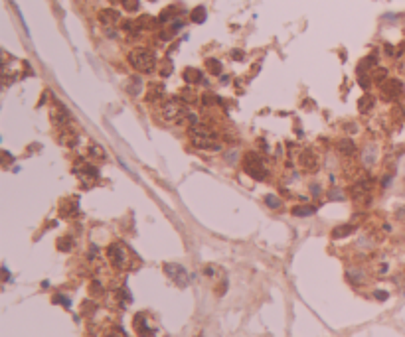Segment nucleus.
<instances>
[{
  "instance_id": "nucleus-1",
  "label": "nucleus",
  "mask_w": 405,
  "mask_h": 337,
  "mask_svg": "<svg viewBox=\"0 0 405 337\" xmlns=\"http://www.w3.org/2000/svg\"><path fill=\"white\" fill-rule=\"evenodd\" d=\"M129 61H131L133 68L137 69V71H141V73H150V71H154V65H156L154 53L150 49H146V47L133 49L129 53Z\"/></svg>"
},
{
  "instance_id": "nucleus-2",
  "label": "nucleus",
  "mask_w": 405,
  "mask_h": 337,
  "mask_svg": "<svg viewBox=\"0 0 405 337\" xmlns=\"http://www.w3.org/2000/svg\"><path fill=\"white\" fill-rule=\"evenodd\" d=\"M107 258H109V262L115 268H127L131 252H129V248L125 247L123 243H113V245H109V248H107Z\"/></svg>"
},
{
  "instance_id": "nucleus-3",
  "label": "nucleus",
  "mask_w": 405,
  "mask_h": 337,
  "mask_svg": "<svg viewBox=\"0 0 405 337\" xmlns=\"http://www.w3.org/2000/svg\"><path fill=\"white\" fill-rule=\"evenodd\" d=\"M243 170L251 178H255V180H265V176H267V170L263 166L261 158L257 156V154H253V152L245 154V158H243Z\"/></svg>"
},
{
  "instance_id": "nucleus-4",
  "label": "nucleus",
  "mask_w": 405,
  "mask_h": 337,
  "mask_svg": "<svg viewBox=\"0 0 405 337\" xmlns=\"http://www.w3.org/2000/svg\"><path fill=\"white\" fill-rule=\"evenodd\" d=\"M162 118L180 122V120L186 118V111L182 109V105H180L178 101H168V103L162 105Z\"/></svg>"
},
{
  "instance_id": "nucleus-5",
  "label": "nucleus",
  "mask_w": 405,
  "mask_h": 337,
  "mask_svg": "<svg viewBox=\"0 0 405 337\" xmlns=\"http://www.w3.org/2000/svg\"><path fill=\"white\" fill-rule=\"evenodd\" d=\"M164 272H166L168 276L180 286V288H184V286H188V272L182 268L180 264H172V262H166L164 264Z\"/></svg>"
},
{
  "instance_id": "nucleus-6",
  "label": "nucleus",
  "mask_w": 405,
  "mask_h": 337,
  "mask_svg": "<svg viewBox=\"0 0 405 337\" xmlns=\"http://www.w3.org/2000/svg\"><path fill=\"white\" fill-rule=\"evenodd\" d=\"M190 142L196 146V148H200V150H219V144L212 140L210 136H206L204 132H192V138Z\"/></svg>"
},
{
  "instance_id": "nucleus-7",
  "label": "nucleus",
  "mask_w": 405,
  "mask_h": 337,
  "mask_svg": "<svg viewBox=\"0 0 405 337\" xmlns=\"http://www.w3.org/2000/svg\"><path fill=\"white\" fill-rule=\"evenodd\" d=\"M380 91H381L383 97H387V99H395V97L401 95L403 85H401V81H397V79H385V81H381Z\"/></svg>"
},
{
  "instance_id": "nucleus-8",
  "label": "nucleus",
  "mask_w": 405,
  "mask_h": 337,
  "mask_svg": "<svg viewBox=\"0 0 405 337\" xmlns=\"http://www.w3.org/2000/svg\"><path fill=\"white\" fill-rule=\"evenodd\" d=\"M299 164H301L303 170L314 172V170H318V156H316L312 150H305V152H301V156H299Z\"/></svg>"
},
{
  "instance_id": "nucleus-9",
  "label": "nucleus",
  "mask_w": 405,
  "mask_h": 337,
  "mask_svg": "<svg viewBox=\"0 0 405 337\" xmlns=\"http://www.w3.org/2000/svg\"><path fill=\"white\" fill-rule=\"evenodd\" d=\"M135 329H137V333L141 337H150L154 335V329L148 325V319H146V315L144 314H137L135 315Z\"/></svg>"
},
{
  "instance_id": "nucleus-10",
  "label": "nucleus",
  "mask_w": 405,
  "mask_h": 337,
  "mask_svg": "<svg viewBox=\"0 0 405 337\" xmlns=\"http://www.w3.org/2000/svg\"><path fill=\"white\" fill-rule=\"evenodd\" d=\"M119 12L117 10H113V8H105V10H101L99 12V22L105 24V26H113V24L119 20Z\"/></svg>"
},
{
  "instance_id": "nucleus-11",
  "label": "nucleus",
  "mask_w": 405,
  "mask_h": 337,
  "mask_svg": "<svg viewBox=\"0 0 405 337\" xmlns=\"http://www.w3.org/2000/svg\"><path fill=\"white\" fill-rule=\"evenodd\" d=\"M338 152L340 154H344V156H352L354 152H356V146H354V142L352 140H348V138H342V140H338Z\"/></svg>"
},
{
  "instance_id": "nucleus-12",
  "label": "nucleus",
  "mask_w": 405,
  "mask_h": 337,
  "mask_svg": "<svg viewBox=\"0 0 405 337\" xmlns=\"http://www.w3.org/2000/svg\"><path fill=\"white\" fill-rule=\"evenodd\" d=\"M314 213H316L314 205H297V207H293V215H297V217H309V215H314Z\"/></svg>"
},
{
  "instance_id": "nucleus-13",
  "label": "nucleus",
  "mask_w": 405,
  "mask_h": 337,
  "mask_svg": "<svg viewBox=\"0 0 405 337\" xmlns=\"http://www.w3.org/2000/svg\"><path fill=\"white\" fill-rule=\"evenodd\" d=\"M354 231V225H340V227H336L332 229V239H344V237H348L350 233Z\"/></svg>"
},
{
  "instance_id": "nucleus-14",
  "label": "nucleus",
  "mask_w": 405,
  "mask_h": 337,
  "mask_svg": "<svg viewBox=\"0 0 405 337\" xmlns=\"http://www.w3.org/2000/svg\"><path fill=\"white\" fill-rule=\"evenodd\" d=\"M374 97L372 95H364L362 99H360V103H358V109L362 112H368V111H372V107H374Z\"/></svg>"
},
{
  "instance_id": "nucleus-15",
  "label": "nucleus",
  "mask_w": 405,
  "mask_h": 337,
  "mask_svg": "<svg viewBox=\"0 0 405 337\" xmlns=\"http://www.w3.org/2000/svg\"><path fill=\"white\" fill-rule=\"evenodd\" d=\"M60 211H62V215H66V217H72V215H75V213H77V203L73 201H70V199H68V201H64L62 203V209H60Z\"/></svg>"
},
{
  "instance_id": "nucleus-16",
  "label": "nucleus",
  "mask_w": 405,
  "mask_h": 337,
  "mask_svg": "<svg viewBox=\"0 0 405 337\" xmlns=\"http://www.w3.org/2000/svg\"><path fill=\"white\" fill-rule=\"evenodd\" d=\"M184 79H186L188 83H200V81H202V73H200L198 69L188 68L184 71Z\"/></svg>"
},
{
  "instance_id": "nucleus-17",
  "label": "nucleus",
  "mask_w": 405,
  "mask_h": 337,
  "mask_svg": "<svg viewBox=\"0 0 405 337\" xmlns=\"http://www.w3.org/2000/svg\"><path fill=\"white\" fill-rule=\"evenodd\" d=\"M206 8L204 6H198V8H194L192 10V14H190V18H192V22H196V24H202L204 20H206Z\"/></svg>"
},
{
  "instance_id": "nucleus-18",
  "label": "nucleus",
  "mask_w": 405,
  "mask_h": 337,
  "mask_svg": "<svg viewBox=\"0 0 405 337\" xmlns=\"http://www.w3.org/2000/svg\"><path fill=\"white\" fill-rule=\"evenodd\" d=\"M206 68H208L210 73H214V75H219V73H221V63H219L217 59H214V57H208V59H206Z\"/></svg>"
},
{
  "instance_id": "nucleus-19",
  "label": "nucleus",
  "mask_w": 405,
  "mask_h": 337,
  "mask_svg": "<svg viewBox=\"0 0 405 337\" xmlns=\"http://www.w3.org/2000/svg\"><path fill=\"white\" fill-rule=\"evenodd\" d=\"M156 95H158V97L162 95V85H150V91L146 93V101H154Z\"/></svg>"
},
{
  "instance_id": "nucleus-20",
  "label": "nucleus",
  "mask_w": 405,
  "mask_h": 337,
  "mask_svg": "<svg viewBox=\"0 0 405 337\" xmlns=\"http://www.w3.org/2000/svg\"><path fill=\"white\" fill-rule=\"evenodd\" d=\"M68 118V111L62 109V111H51V120L53 122H64Z\"/></svg>"
},
{
  "instance_id": "nucleus-21",
  "label": "nucleus",
  "mask_w": 405,
  "mask_h": 337,
  "mask_svg": "<svg viewBox=\"0 0 405 337\" xmlns=\"http://www.w3.org/2000/svg\"><path fill=\"white\" fill-rule=\"evenodd\" d=\"M121 2H123V6H125L127 12H135V10H139V0H121Z\"/></svg>"
},
{
  "instance_id": "nucleus-22",
  "label": "nucleus",
  "mask_w": 405,
  "mask_h": 337,
  "mask_svg": "<svg viewBox=\"0 0 405 337\" xmlns=\"http://www.w3.org/2000/svg\"><path fill=\"white\" fill-rule=\"evenodd\" d=\"M62 140H64V144H68V146H73V144H75V140H77V134H75V132H72V130H66Z\"/></svg>"
},
{
  "instance_id": "nucleus-23",
  "label": "nucleus",
  "mask_w": 405,
  "mask_h": 337,
  "mask_svg": "<svg viewBox=\"0 0 405 337\" xmlns=\"http://www.w3.org/2000/svg\"><path fill=\"white\" fill-rule=\"evenodd\" d=\"M57 248H60V250H70V248H72V239H70V237H66V239H60Z\"/></svg>"
},
{
  "instance_id": "nucleus-24",
  "label": "nucleus",
  "mask_w": 405,
  "mask_h": 337,
  "mask_svg": "<svg viewBox=\"0 0 405 337\" xmlns=\"http://www.w3.org/2000/svg\"><path fill=\"white\" fill-rule=\"evenodd\" d=\"M265 201H267V205H269V207H273V209H279V207H281V201H279L275 195H267V199H265Z\"/></svg>"
},
{
  "instance_id": "nucleus-25",
  "label": "nucleus",
  "mask_w": 405,
  "mask_h": 337,
  "mask_svg": "<svg viewBox=\"0 0 405 337\" xmlns=\"http://www.w3.org/2000/svg\"><path fill=\"white\" fill-rule=\"evenodd\" d=\"M105 337H127V333H125L121 327H113V329L107 331V335Z\"/></svg>"
},
{
  "instance_id": "nucleus-26",
  "label": "nucleus",
  "mask_w": 405,
  "mask_h": 337,
  "mask_svg": "<svg viewBox=\"0 0 405 337\" xmlns=\"http://www.w3.org/2000/svg\"><path fill=\"white\" fill-rule=\"evenodd\" d=\"M53 302H57V304H64L66 308H70V300H68V298H64V296H55V298H53Z\"/></svg>"
},
{
  "instance_id": "nucleus-27",
  "label": "nucleus",
  "mask_w": 405,
  "mask_h": 337,
  "mask_svg": "<svg viewBox=\"0 0 405 337\" xmlns=\"http://www.w3.org/2000/svg\"><path fill=\"white\" fill-rule=\"evenodd\" d=\"M91 154H93V156H97V158H103L105 156V152H103V150H101V148H99V146H93V148H91Z\"/></svg>"
},
{
  "instance_id": "nucleus-28",
  "label": "nucleus",
  "mask_w": 405,
  "mask_h": 337,
  "mask_svg": "<svg viewBox=\"0 0 405 337\" xmlns=\"http://www.w3.org/2000/svg\"><path fill=\"white\" fill-rule=\"evenodd\" d=\"M202 99H204V105H212V103H215L214 99V95H204V97H202Z\"/></svg>"
},
{
  "instance_id": "nucleus-29",
  "label": "nucleus",
  "mask_w": 405,
  "mask_h": 337,
  "mask_svg": "<svg viewBox=\"0 0 405 337\" xmlns=\"http://www.w3.org/2000/svg\"><path fill=\"white\" fill-rule=\"evenodd\" d=\"M374 296H376L378 300H381V302H383V300H387V292H380V290H378V292L374 294Z\"/></svg>"
},
{
  "instance_id": "nucleus-30",
  "label": "nucleus",
  "mask_w": 405,
  "mask_h": 337,
  "mask_svg": "<svg viewBox=\"0 0 405 337\" xmlns=\"http://www.w3.org/2000/svg\"><path fill=\"white\" fill-rule=\"evenodd\" d=\"M168 73H170V63H164V69H162V75H168Z\"/></svg>"
},
{
  "instance_id": "nucleus-31",
  "label": "nucleus",
  "mask_w": 405,
  "mask_h": 337,
  "mask_svg": "<svg viewBox=\"0 0 405 337\" xmlns=\"http://www.w3.org/2000/svg\"><path fill=\"white\" fill-rule=\"evenodd\" d=\"M234 59H243V53L241 51H234Z\"/></svg>"
},
{
  "instance_id": "nucleus-32",
  "label": "nucleus",
  "mask_w": 405,
  "mask_h": 337,
  "mask_svg": "<svg viewBox=\"0 0 405 337\" xmlns=\"http://www.w3.org/2000/svg\"><path fill=\"white\" fill-rule=\"evenodd\" d=\"M111 2H115V0H111Z\"/></svg>"
}]
</instances>
